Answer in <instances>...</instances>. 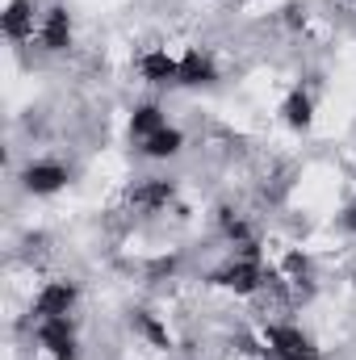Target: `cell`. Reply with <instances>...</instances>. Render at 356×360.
Returning a JSON list of instances; mask_svg holds the SVG:
<instances>
[{"label":"cell","mask_w":356,"mask_h":360,"mask_svg":"<svg viewBox=\"0 0 356 360\" xmlns=\"http://www.w3.org/2000/svg\"><path fill=\"white\" fill-rule=\"evenodd\" d=\"M80 306H84V285L76 276H68V272L42 276L38 289L25 297L30 323L34 319H72V314H80Z\"/></svg>","instance_id":"cell-1"},{"label":"cell","mask_w":356,"mask_h":360,"mask_svg":"<svg viewBox=\"0 0 356 360\" xmlns=\"http://www.w3.org/2000/svg\"><path fill=\"white\" fill-rule=\"evenodd\" d=\"M72 180H76L72 164L59 160V155H30L17 168V188L25 197H34V201H55L59 193L72 188Z\"/></svg>","instance_id":"cell-2"},{"label":"cell","mask_w":356,"mask_h":360,"mask_svg":"<svg viewBox=\"0 0 356 360\" xmlns=\"http://www.w3.org/2000/svg\"><path fill=\"white\" fill-rule=\"evenodd\" d=\"M34 46L42 55H51V59H63V55L76 51V13L68 8V0H46V13H42Z\"/></svg>","instance_id":"cell-3"},{"label":"cell","mask_w":356,"mask_h":360,"mask_svg":"<svg viewBox=\"0 0 356 360\" xmlns=\"http://www.w3.org/2000/svg\"><path fill=\"white\" fill-rule=\"evenodd\" d=\"M134 76L155 92H168L180 84V51H172L168 42H151L134 51Z\"/></svg>","instance_id":"cell-4"},{"label":"cell","mask_w":356,"mask_h":360,"mask_svg":"<svg viewBox=\"0 0 356 360\" xmlns=\"http://www.w3.org/2000/svg\"><path fill=\"white\" fill-rule=\"evenodd\" d=\"M222 80V63L214 55V46H201V42H189L180 46V84L177 89L189 92H205Z\"/></svg>","instance_id":"cell-5"},{"label":"cell","mask_w":356,"mask_h":360,"mask_svg":"<svg viewBox=\"0 0 356 360\" xmlns=\"http://www.w3.org/2000/svg\"><path fill=\"white\" fill-rule=\"evenodd\" d=\"M42 13H46V0H8L4 13H0V25H4L8 46H34L38 25H42Z\"/></svg>","instance_id":"cell-6"},{"label":"cell","mask_w":356,"mask_h":360,"mask_svg":"<svg viewBox=\"0 0 356 360\" xmlns=\"http://www.w3.org/2000/svg\"><path fill=\"white\" fill-rule=\"evenodd\" d=\"M276 122H281L289 134H310L314 122H319V101H314V92L306 89V84H293V89L281 96V105H276Z\"/></svg>","instance_id":"cell-7"},{"label":"cell","mask_w":356,"mask_h":360,"mask_svg":"<svg viewBox=\"0 0 356 360\" xmlns=\"http://www.w3.org/2000/svg\"><path fill=\"white\" fill-rule=\"evenodd\" d=\"M164 126H172V117H168V105H160V101H134L130 109H126V139L139 147L143 139H151V134H160Z\"/></svg>","instance_id":"cell-8"},{"label":"cell","mask_w":356,"mask_h":360,"mask_svg":"<svg viewBox=\"0 0 356 360\" xmlns=\"http://www.w3.org/2000/svg\"><path fill=\"white\" fill-rule=\"evenodd\" d=\"M184 147H189V134H184V126H164L160 134H151V139H143L134 151H139V160H147V164H177L180 155H184Z\"/></svg>","instance_id":"cell-9"},{"label":"cell","mask_w":356,"mask_h":360,"mask_svg":"<svg viewBox=\"0 0 356 360\" xmlns=\"http://www.w3.org/2000/svg\"><path fill=\"white\" fill-rule=\"evenodd\" d=\"M231 4H243V8H248V4H256V0H231Z\"/></svg>","instance_id":"cell-10"}]
</instances>
